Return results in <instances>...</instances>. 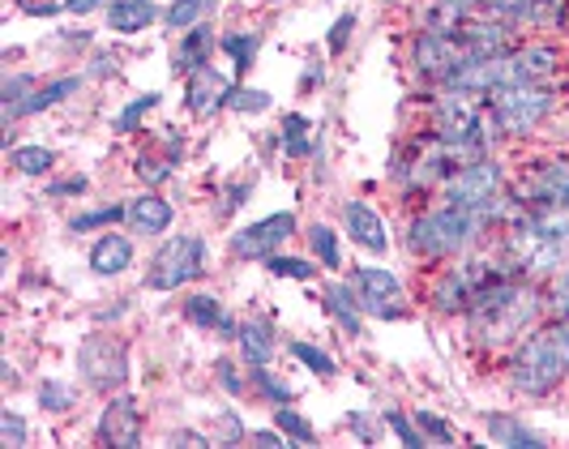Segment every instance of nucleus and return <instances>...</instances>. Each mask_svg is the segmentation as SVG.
I'll return each instance as SVG.
<instances>
[{"mask_svg":"<svg viewBox=\"0 0 569 449\" xmlns=\"http://www.w3.org/2000/svg\"><path fill=\"white\" fill-rule=\"evenodd\" d=\"M488 219L480 210H462V206H437L420 219L407 223V253H416L420 261H446V257L471 253L488 236Z\"/></svg>","mask_w":569,"mask_h":449,"instance_id":"f257e3e1","label":"nucleus"},{"mask_svg":"<svg viewBox=\"0 0 569 449\" xmlns=\"http://www.w3.org/2000/svg\"><path fill=\"white\" fill-rule=\"evenodd\" d=\"M441 189H446V201H450V206L480 210L488 223L506 227L513 214L522 210V206L513 201L510 189H506V171L497 168L492 159H467V163H458Z\"/></svg>","mask_w":569,"mask_h":449,"instance_id":"f03ea898","label":"nucleus"},{"mask_svg":"<svg viewBox=\"0 0 569 449\" xmlns=\"http://www.w3.org/2000/svg\"><path fill=\"white\" fill-rule=\"evenodd\" d=\"M432 133L455 150L458 159H488V141H485V124H488V108L480 94H467V90H441L432 99Z\"/></svg>","mask_w":569,"mask_h":449,"instance_id":"7ed1b4c3","label":"nucleus"},{"mask_svg":"<svg viewBox=\"0 0 569 449\" xmlns=\"http://www.w3.org/2000/svg\"><path fill=\"white\" fill-rule=\"evenodd\" d=\"M488 124L501 138H527L531 129H540L552 112V86L548 82H513L492 90L485 99Z\"/></svg>","mask_w":569,"mask_h":449,"instance_id":"20e7f679","label":"nucleus"},{"mask_svg":"<svg viewBox=\"0 0 569 449\" xmlns=\"http://www.w3.org/2000/svg\"><path fill=\"white\" fill-rule=\"evenodd\" d=\"M210 270V249L206 240L184 231V236H171L163 240L154 253H150V266H146V291H176V287H189V282L206 279Z\"/></svg>","mask_w":569,"mask_h":449,"instance_id":"39448f33","label":"nucleus"},{"mask_svg":"<svg viewBox=\"0 0 569 449\" xmlns=\"http://www.w3.org/2000/svg\"><path fill=\"white\" fill-rule=\"evenodd\" d=\"M455 168H458L455 150L437 138V133H428L425 141L402 146L399 154H395V163H390V176H395V184H399L402 193H425V189L446 184Z\"/></svg>","mask_w":569,"mask_h":449,"instance_id":"423d86ee","label":"nucleus"},{"mask_svg":"<svg viewBox=\"0 0 569 449\" xmlns=\"http://www.w3.org/2000/svg\"><path fill=\"white\" fill-rule=\"evenodd\" d=\"M78 372L90 390L120 393L129 386V347L116 335H86L78 347Z\"/></svg>","mask_w":569,"mask_h":449,"instance_id":"0eeeda50","label":"nucleus"},{"mask_svg":"<svg viewBox=\"0 0 569 449\" xmlns=\"http://www.w3.org/2000/svg\"><path fill=\"white\" fill-rule=\"evenodd\" d=\"M407 60H411V73L428 86H441L455 78V69L467 60V52L458 48L455 30H420L407 48Z\"/></svg>","mask_w":569,"mask_h":449,"instance_id":"6e6552de","label":"nucleus"},{"mask_svg":"<svg viewBox=\"0 0 569 449\" xmlns=\"http://www.w3.org/2000/svg\"><path fill=\"white\" fill-rule=\"evenodd\" d=\"M347 282L356 287V296H360L365 312L377 317V321H402V317L411 312L399 275H390V270H381V266H356Z\"/></svg>","mask_w":569,"mask_h":449,"instance_id":"1a4fd4ad","label":"nucleus"},{"mask_svg":"<svg viewBox=\"0 0 569 449\" xmlns=\"http://www.w3.org/2000/svg\"><path fill=\"white\" fill-rule=\"evenodd\" d=\"M291 236H296V214L291 210H274L266 219H253L240 231H231L228 249L236 261H266L270 253H279Z\"/></svg>","mask_w":569,"mask_h":449,"instance_id":"9d476101","label":"nucleus"},{"mask_svg":"<svg viewBox=\"0 0 569 449\" xmlns=\"http://www.w3.org/2000/svg\"><path fill=\"white\" fill-rule=\"evenodd\" d=\"M513 201L522 210H543V206H561L569 201V159L557 154V159H543L531 171L518 176L513 184Z\"/></svg>","mask_w":569,"mask_h":449,"instance_id":"9b49d317","label":"nucleus"},{"mask_svg":"<svg viewBox=\"0 0 569 449\" xmlns=\"http://www.w3.org/2000/svg\"><path fill=\"white\" fill-rule=\"evenodd\" d=\"M455 39L467 57H501V52L518 48V27L492 18V13H471L455 27Z\"/></svg>","mask_w":569,"mask_h":449,"instance_id":"f8f14e48","label":"nucleus"},{"mask_svg":"<svg viewBox=\"0 0 569 449\" xmlns=\"http://www.w3.org/2000/svg\"><path fill=\"white\" fill-rule=\"evenodd\" d=\"M94 437L103 446H120V449L142 446V407H138V398L133 393H116L112 402L99 411Z\"/></svg>","mask_w":569,"mask_h":449,"instance_id":"ddd939ff","label":"nucleus"},{"mask_svg":"<svg viewBox=\"0 0 569 449\" xmlns=\"http://www.w3.org/2000/svg\"><path fill=\"white\" fill-rule=\"evenodd\" d=\"M231 90H236V82H231L228 73L214 69V64H206V69H198L184 82V108H189V116H198V120H214L219 112H228Z\"/></svg>","mask_w":569,"mask_h":449,"instance_id":"4468645a","label":"nucleus"},{"mask_svg":"<svg viewBox=\"0 0 569 449\" xmlns=\"http://www.w3.org/2000/svg\"><path fill=\"white\" fill-rule=\"evenodd\" d=\"M342 231H347L365 253H372V257L390 253V231H386L381 210L369 206V201H360V197L342 201Z\"/></svg>","mask_w":569,"mask_h":449,"instance_id":"2eb2a0df","label":"nucleus"},{"mask_svg":"<svg viewBox=\"0 0 569 449\" xmlns=\"http://www.w3.org/2000/svg\"><path fill=\"white\" fill-rule=\"evenodd\" d=\"M133 253H138L133 236L103 231V236L86 249V266H90V275H99V279H120V275L133 266Z\"/></svg>","mask_w":569,"mask_h":449,"instance_id":"dca6fc26","label":"nucleus"},{"mask_svg":"<svg viewBox=\"0 0 569 449\" xmlns=\"http://www.w3.org/2000/svg\"><path fill=\"white\" fill-rule=\"evenodd\" d=\"M219 39H223V34H214V27H210V22L184 30V39L171 48V73L193 78V73H198V69H206V64H210V57L219 52Z\"/></svg>","mask_w":569,"mask_h":449,"instance_id":"f3484780","label":"nucleus"},{"mask_svg":"<svg viewBox=\"0 0 569 449\" xmlns=\"http://www.w3.org/2000/svg\"><path fill=\"white\" fill-rule=\"evenodd\" d=\"M236 347H240V360L249 368L270 365L274 351H279V326L270 317H244L240 335H236Z\"/></svg>","mask_w":569,"mask_h":449,"instance_id":"a211bd4d","label":"nucleus"},{"mask_svg":"<svg viewBox=\"0 0 569 449\" xmlns=\"http://www.w3.org/2000/svg\"><path fill=\"white\" fill-rule=\"evenodd\" d=\"M184 321H189L193 330H210L214 338H228V342H236V335H240L236 317H231V312L223 309V300L210 296V291H198V296L184 300Z\"/></svg>","mask_w":569,"mask_h":449,"instance_id":"6ab92c4d","label":"nucleus"},{"mask_svg":"<svg viewBox=\"0 0 569 449\" xmlns=\"http://www.w3.org/2000/svg\"><path fill=\"white\" fill-rule=\"evenodd\" d=\"M171 219H176V206L159 193H142L124 206V223H129L133 236H163Z\"/></svg>","mask_w":569,"mask_h":449,"instance_id":"aec40b11","label":"nucleus"},{"mask_svg":"<svg viewBox=\"0 0 569 449\" xmlns=\"http://www.w3.org/2000/svg\"><path fill=\"white\" fill-rule=\"evenodd\" d=\"M103 22L116 34H142L154 22H163V9L154 0H108L103 4Z\"/></svg>","mask_w":569,"mask_h":449,"instance_id":"412c9836","label":"nucleus"},{"mask_svg":"<svg viewBox=\"0 0 569 449\" xmlns=\"http://www.w3.org/2000/svg\"><path fill=\"white\" fill-rule=\"evenodd\" d=\"M82 82H86L82 73H69V78H52V82H39V86H34V94H30V99H22V103H18L13 112L4 116V120L13 124V120H22V116H43V112H52L57 103H64V99H73V94L82 90Z\"/></svg>","mask_w":569,"mask_h":449,"instance_id":"4be33fe9","label":"nucleus"},{"mask_svg":"<svg viewBox=\"0 0 569 449\" xmlns=\"http://www.w3.org/2000/svg\"><path fill=\"white\" fill-rule=\"evenodd\" d=\"M513 60H518V73H522V82H548L552 73H557V48L548 43V39H527V43H518L513 48Z\"/></svg>","mask_w":569,"mask_h":449,"instance_id":"5701e85b","label":"nucleus"},{"mask_svg":"<svg viewBox=\"0 0 569 449\" xmlns=\"http://www.w3.org/2000/svg\"><path fill=\"white\" fill-rule=\"evenodd\" d=\"M321 305H326V312L339 321V330H347L351 338L365 330V321H360V317H365V305H360V296H356L351 282H330L326 296H321Z\"/></svg>","mask_w":569,"mask_h":449,"instance_id":"b1692460","label":"nucleus"},{"mask_svg":"<svg viewBox=\"0 0 569 449\" xmlns=\"http://www.w3.org/2000/svg\"><path fill=\"white\" fill-rule=\"evenodd\" d=\"M488 437L497 441V446H518V449H540L548 446L543 441V432H536V428H527V423L518 420V416H488Z\"/></svg>","mask_w":569,"mask_h":449,"instance_id":"393cba45","label":"nucleus"},{"mask_svg":"<svg viewBox=\"0 0 569 449\" xmlns=\"http://www.w3.org/2000/svg\"><path fill=\"white\" fill-rule=\"evenodd\" d=\"M219 52L231 60V69L236 73H249L261 57V34L257 30H228L223 39H219Z\"/></svg>","mask_w":569,"mask_h":449,"instance_id":"a878e982","label":"nucleus"},{"mask_svg":"<svg viewBox=\"0 0 569 449\" xmlns=\"http://www.w3.org/2000/svg\"><path fill=\"white\" fill-rule=\"evenodd\" d=\"M214 13H219V0H171L168 9H163V27L184 34V30L210 22Z\"/></svg>","mask_w":569,"mask_h":449,"instance_id":"bb28decb","label":"nucleus"},{"mask_svg":"<svg viewBox=\"0 0 569 449\" xmlns=\"http://www.w3.org/2000/svg\"><path fill=\"white\" fill-rule=\"evenodd\" d=\"M309 129H313L309 116H300V112H287L283 120H279V141H283L287 159H309V154H313Z\"/></svg>","mask_w":569,"mask_h":449,"instance_id":"cd10ccee","label":"nucleus"},{"mask_svg":"<svg viewBox=\"0 0 569 449\" xmlns=\"http://www.w3.org/2000/svg\"><path fill=\"white\" fill-rule=\"evenodd\" d=\"M9 163H13V171H22V176H48V171L57 168V150L27 141V146H13L9 150Z\"/></svg>","mask_w":569,"mask_h":449,"instance_id":"c85d7f7f","label":"nucleus"},{"mask_svg":"<svg viewBox=\"0 0 569 449\" xmlns=\"http://www.w3.org/2000/svg\"><path fill=\"white\" fill-rule=\"evenodd\" d=\"M309 253L317 257V266L342 270V245H339V236H335V227H326V223L309 227Z\"/></svg>","mask_w":569,"mask_h":449,"instance_id":"c756f323","label":"nucleus"},{"mask_svg":"<svg viewBox=\"0 0 569 449\" xmlns=\"http://www.w3.org/2000/svg\"><path fill=\"white\" fill-rule=\"evenodd\" d=\"M270 108H274L270 90H257V86L236 82V90H231V103H228L231 116H266Z\"/></svg>","mask_w":569,"mask_h":449,"instance_id":"7c9ffc66","label":"nucleus"},{"mask_svg":"<svg viewBox=\"0 0 569 449\" xmlns=\"http://www.w3.org/2000/svg\"><path fill=\"white\" fill-rule=\"evenodd\" d=\"M159 103H163V94H154V90H150V94H138L133 103H124V108H120V116L112 120V129L116 133H133V129H142V120L154 112Z\"/></svg>","mask_w":569,"mask_h":449,"instance_id":"2f4dec72","label":"nucleus"},{"mask_svg":"<svg viewBox=\"0 0 569 449\" xmlns=\"http://www.w3.org/2000/svg\"><path fill=\"white\" fill-rule=\"evenodd\" d=\"M270 275H279V279H300L309 282L317 275V257H287V253H270L261 261Z\"/></svg>","mask_w":569,"mask_h":449,"instance_id":"473e14b6","label":"nucleus"},{"mask_svg":"<svg viewBox=\"0 0 569 449\" xmlns=\"http://www.w3.org/2000/svg\"><path fill=\"white\" fill-rule=\"evenodd\" d=\"M569 13V0H531V9H527V18H522V27L527 30H552L561 27Z\"/></svg>","mask_w":569,"mask_h":449,"instance_id":"72a5a7b5","label":"nucleus"},{"mask_svg":"<svg viewBox=\"0 0 569 449\" xmlns=\"http://www.w3.org/2000/svg\"><path fill=\"white\" fill-rule=\"evenodd\" d=\"M34 402H39L48 416H69V411L78 407V393L69 390L64 381H43V386L34 390Z\"/></svg>","mask_w":569,"mask_h":449,"instance_id":"f704fd0d","label":"nucleus"},{"mask_svg":"<svg viewBox=\"0 0 569 449\" xmlns=\"http://www.w3.org/2000/svg\"><path fill=\"white\" fill-rule=\"evenodd\" d=\"M347 432H351L356 441H365V446H377V441L390 432L386 411H381V416H377V411H351V416H347Z\"/></svg>","mask_w":569,"mask_h":449,"instance_id":"c9c22d12","label":"nucleus"},{"mask_svg":"<svg viewBox=\"0 0 569 449\" xmlns=\"http://www.w3.org/2000/svg\"><path fill=\"white\" fill-rule=\"evenodd\" d=\"M274 428H283V437L296 441V446H313L317 441L313 423L305 420L300 411H291V402H287V407H274Z\"/></svg>","mask_w":569,"mask_h":449,"instance_id":"e433bc0d","label":"nucleus"},{"mask_svg":"<svg viewBox=\"0 0 569 449\" xmlns=\"http://www.w3.org/2000/svg\"><path fill=\"white\" fill-rule=\"evenodd\" d=\"M112 223H124V206H103V210L73 214V219H69V231H73V236H86V231H108Z\"/></svg>","mask_w":569,"mask_h":449,"instance_id":"4c0bfd02","label":"nucleus"},{"mask_svg":"<svg viewBox=\"0 0 569 449\" xmlns=\"http://www.w3.org/2000/svg\"><path fill=\"white\" fill-rule=\"evenodd\" d=\"M287 351H291L300 365L309 368V372H317V377H335V372H339V365H335V360H330L321 347H313V342H300V338H296V342H287Z\"/></svg>","mask_w":569,"mask_h":449,"instance_id":"58836bf2","label":"nucleus"},{"mask_svg":"<svg viewBox=\"0 0 569 449\" xmlns=\"http://www.w3.org/2000/svg\"><path fill=\"white\" fill-rule=\"evenodd\" d=\"M253 386H257V393L270 402V407H287V402H296V390H291L287 381H279V377H270V372H266V365L253 368Z\"/></svg>","mask_w":569,"mask_h":449,"instance_id":"ea45409f","label":"nucleus"},{"mask_svg":"<svg viewBox=\"0 0 569 449\" xmlns=\"http://www.w3.org/2000/svg\"><path fill=\"white\" fill-rule=\"evenodd\" d=\"M543 309H548V317H569V266L548 279V287H543Z\"/></svg>","mask_w":569,"mask_h":449,"instance_id":"a19ab883","label":"nucleus"},{"mask_svg":"<svg viewBox=\"0 0 569 449\" xmlns=\"http://www.w3.org/2000/svg\"><path fill=\"white\" fill-rule=\"evenodd\" d=\"M416 423H420L425 441H432V446H455L458 441V432L450 428V420L437 416V411H416Z\"/></svg>","mask_w":569,"mask_h":449,"instance_id":"79ce46f5","label":"nucleus"},{"mask_svg":"<svg viewBox=\"0 0 569 449\" xmlns=\"http://www.w3.org/2000/svg\"><path fill=\"white\" fill-rule=\"evenodd\" d=\"M240 365H244V360H236V356H219V360H214V381H219V390H223V393H244V390H249V381H244Z\"/></svg>","mask_w":569,"mask_h":449,"instance_id":"37998d69","label":"nucleus"},{"mask_svg":"<svg viewBox=\"0 0 569 449\" xmlns=\"http://www.w3.org/2000/svg\"><path fill=\"white\" fill-rule=\"evenodd\" d=\"M356 22H360V18H356L351 9L330 22V30H326V52H330V57H342V48H347V43H351V34H356Z\"/></svg>","mask_w":569,"mask_h":449,"instance_id":"c03bdc74","label":"nucleus"},{"mask_svg":"<svg viewBox=\"0 0 569 449\" xmlns=\"http://www.w3.org/2000/svg\"><path fill=\"white\" fill-rule=\"evenodd\" d=\"M34 86H39L34 73H13V78L4 82V90H0V99H4V116L13 112L22 99H30V94H34Z\"/></svg>","mask_w":569,"mask_h":449,"instance_id":"a18cd8bd","label":"nucleus"},{"mask_svg":"<svg viewBox=\"0 0 569 449\" xmlns=\"http://www.w3.org/2000/svg\"><path fill=\"white\" fill-rule=\"evenodd\" d=\"M386 423H390V432L399 437L402 446H428V441H425V432H420V423H416V416L407 420L402 411H386Z\"/></svg>","mask_w":569,"mask_h":449,"instance_id":"49530a36","label":"nucleus"},{"mask_svg":"<svg viewBox=\"0 0 569 449\" xmlns=\"http://www.w3.org/2000/svg\"><path fill=\"white\" fill-rule=\"evenodd\" d=\"M0 441L4 446H27L30 441V428L18 411H0Z\"/></svg>","mask_w":569,"mask_h":449,"instance_id":"de8ad7c7","label":"nucleus"},{"mask_svg":"<svg viewBox=\"0 0 569 449\" xmlns=\"http://www.w3.org/2000/svg\"><path fill=\"white\" fill-rule=\"evenodd\" d=\"M214 441H223V446H240V441H249V428H244V420H236L231 411H223L219 423H214Z\"/></svg>","mask_w":569,"mask_h":449,"instance_id":"09e8293b","label":"nucleus"},{"mask_svg":"<svg viewBox=\"0 0 569 449\" xmlns=\"http://www.w3.org/2000/svg\"><path fill=\"white\" fill-rule=\"evenodd\" d=\"M22 9H27L30 18H60V13H69V0H18Z\"/></svg>","mask_w":569,"mask_h":449,"instance_id":"8fccbe9b","label":"nucleus"},{"mask_svg":"<svg viewBox=\"0 0 569 449\" xmlns=\"http://www.w3.org/2000/svg\"><path fill=\"white\" fill-rule=\"evenodd\" d=\"M90 184H86V176H64L57 184H48V197H82Z\"/></svg>","mask_w":569,"mask_h":449,"instance_id":"3c124183","label":"nucleus"},{"mask_svg":"<svg viewBox=\"0 0 569 449\" xmlns=\"http://www.w3.org/2000/svg\"><path fill=\"white\" fill-rule=\"evenodd\" d=\"M321 82H326V64H321V60H309V64H305V78H300V94L321 90Z\"/></svg>","mask_w":569,"mask_h":449,"instance_id":"603ef678","label":"nucleus"},{"mask_svg":"<svg viewBox=\"0 0 569 449\" xmlns=\"http://www.w3.org/2000/svg\"><path fill=\"white\" fill-rule=\"evenodd\" d=\"M253 197V184L249 180H236V184H228V201H223V214H231L236 206H244Z\"/></svg>","mask_w":569,"mask_h":449,"instance_id":"864d4df0","label":"nucleus"},{"mask_svg":"<svg viewBox=\"0 0 569 449\" xmlns=\"http://www.w3.org/2000/svg\"><path fill=\"white\" fill-rule=\"evenodd\" d=\"M168 171H171L168 159H163V163H150V159H138V176H142L146 184H159V180H163Z\"/></svg>","mask_w":569,"mask_h":449,"instance_id":"5fc2aeb1","label":"nucleus"},{"mask_svg":"<svg viewBox=\"0 0 569 449\" xmlns=\"http://www.w3.org/2000/svg\"><path fill=\"white\" fill-rule=\"evenodd\" d=\"M249 441H253V446H283V428H274V432H270V428H261V432H249Z\"/></svg>","mask_w":569,"mask_h":449,"instance_id":"6e6d98bb","label":"nucleus"},{"mask_svg":"<svg viewBox=\"0 0 569 449\" xmlns=\"http://www.w3.org/2000/svg\"><path fill=\"white\" fill-rule=\"evenodd\" d=\"M210 437L206 432H171L168 437V446H206Z\"/></svg>","mask_w":569,"mask_h":449,"instance_id":"4d7b16f0","label":"nucleus"},{"mask_svg":"<svg viewBox=\"0 0 569 449\" xmlns=\"http://www.w3.org/2000/svg\"><path fill=\"white\" fill-rule=\"evenodd\" d=\"M103 9V0H69V18H82V13H94Z\"/></svg>","mask_w":569,"mask_h":449,"instance_id":"13d9d810","label":"nucleus"},{"mask_svg":"<svg viewBox=\"0 0 569 449\" xmlns=\"http://www.w3.org/2000/svg\"><path fill=\"white\" fill-rule=\"evenodd\" d=\"M270 4H283V0H270Z\"/></svg>","mask_w":569,"mask_h":449,"instance_id":"bf43d9fd","label":"nucleus"},{"mask_svg":"<svg viewBox=\"0 0 569 449\" xmlns=\"http://www.w3.org/2000/svg\"><path fill=\"white\" fill-rule=\"evenodd\" d=\"M390 4H402V0H390Z\"/></svg>","mask_w":569,"mask_h":449,"instance_id":"052dcab7","label":"nucleus"}]
</instances>
